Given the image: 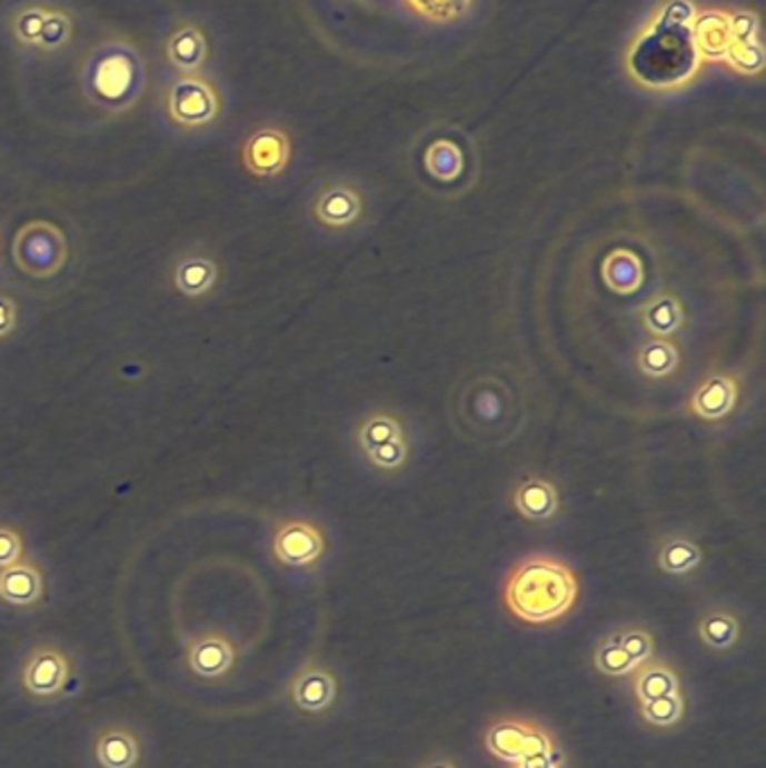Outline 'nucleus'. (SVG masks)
<instances>
[{"mask_svg": "<svg viewBox=\"0 0 766 768\" xmlns=\"http://www.w3.org/2000/svg\"><path fill=\"white\" fill-rule=\"evenodd\" d=\"M452 422L461 436L484 446H506L526 422L515 380L486 371L464 380L452 396Z\"/></svg>", "mask_w": 766, "mask_h": 768, "instance_id": "1", "label": "nucleus"}, {"mask_svg": "<svg viewBox=\"0 0 766 768\" xmlns=\"http://www.w3.org/2000/svg\"><path fill=\"white\" fill-rule=\"evenodd\" d=\"M578 594L576 571L554 556H528L517 562L501 591L506 609L528 625L565 618L576 607Z\"/></svg>", "mask_w": 766, "mask_h": 768, "instance_id": "2", "label": "nucleus"}, {"mask_svg": "<svg viewBox=\"0 0 766 768\" xmlns=\"http://www.w3.org/2000/svg\"><path fill=\"white\" fill-rule=\"evenodd\" d=\"M83 672L74 651L57 640L30 645L17 664L14 686L19 695L34 706L50 708L74 697Z\"/></svg>", "mask_w": 766, "mask_h": 768, "instance_id": "3", "label": "nucleus"}, {"mask_svg": "<svg viewBox=\"0 0 766 768\" xmlns=\"http://www.w3.org/2000/svg\"><path fill=\"white\" fill-rule=\"evenodd\" d=\"M362 461L380 475H400L411 459V436L407 420L391 409L365 413L354 431Z\"/></svg>", "mask_w": 766, "mask_h": 768, "instance_id": "4", "label": "nucleus"}, {"mask_svg": "<svg viewBox=\"0 0 766 768\" xmlns=\"http://www.w3.org/2000/svg\"><path fill=\"white\" fill-rule=\"evenodd\" d=\"M92 768H147L149 739L140 726L127 719H106L88 739Z\"/></svg>", "mask_w": 766, "mask_h": 768, "instance_id": "5", "label": "nucleus"}, {"mask_svg": "<svg viewBox=\"0 0 766 768\" xmlns=\"http://www.w3.org/2000/svg\"><path fill=\"white\" fill-rule=\"evenodd\" d=\"M239 649L235 640L221 631H205L185 647L187 675L200 684H221L235 675Z\"/></svg>", "mask_w": 766, "mask_h": 768, "instance_id": "6", "label": "nucleus"}, {"mask_svg": "<svg viewBox=\"0 0 766 768\" xmlns=\"http://www.w3.org/2000/svg\"><path fill=\"white\" fill-rule=\"evenodd\" d=\"M14 257L19 268L30 277H52L66 263V239L61 230L50 223H30L17 235Z\"/></svg>", "mask_w": 766, "mask_h": 768, "instance_id": "7", "label": "nucleus"}, {"mask_svg": "<svg viewBox=\"0 0 766 768\" xmlns=\"http://www.w3.org/2000/svg\"><path fill=\"white\" fill-rule=\"evenodd\" d=\"M367 216V200L356 184L334 182L312 200L315 223L328 232H354Z\"/></svg>", "mask_w": 766, "mask_h": 768, "instance_id": "8", "label": "nucleus"}, {"mask_svg": "<svg viewBox=\"0 0 766 768\" xmlns=\"http://www.w3.org/2000/svg\"><path fill=\"white\" fill-rule=\"evenodd\" d=\"M486 748L510 764L519 759L556 748L551 735L541 726L526 719H501L486 732Z\"/></svg>", "mask_w": 766, "mask_h": 768, "instance_id": "9", "label": "nucleus"}, {"mask_svg": "<svg viewBox=\"0 0 766 768\" xmlns=\"http://www.w3.org/2000/svg\"><path fill=\"white\" fill-rule=\"evenodd\" d=\"M169 118L182 129H198L216 120L218 97L213 88L196 77H182L169 88Z\"/></svg>", "mask_w": 766, "mask_h": 768, "instance_id": "10", "label": "nucleus"}, {"mask_svg": "<svg viewBox=\"0 0 766 768\" xmlns=\"http://www.w3.org/2000/svg\"><path fill=\"white\" fill-rule=\"evenodd\" d=\"M326 548L321 530L301 519L286 521L277 528L272 539V553L283 567L301 569L315 565Z\"/></svg>", "mask_w": 766, "mask_h": 768, "instance_id": "11", "label": "nucleus"}, {"mask_svg": "<svg viewBox=\"0 0 766 768\" xmlns=\"http://www.w3.org/2000/svg\"><path fill=\"white\" fill-rule=\"evenodd\" d=\"M336 677L321 666L301 668L288 684L290 704L306 715H319L336 701Z\"/></svg>", "mask_w": 766, "mask_h": 768, "instance_id": "12", "label": "nucleus"}, {"mask_svg": "<svg viewBox=\"0 0 766 768\" xmlns=\"http://www.w3.org/2000/svg\"><path fill=\"white\" fill-rule=\"evenodd\" d=\"M290 160L288 136L279 129H261L243 147V164L259 178L279 176Z\"/></svg>", "mask_w": 766, "mask_h": 768, "instance_id": "13", "label": "nucleus"}, {"mask_svg": "<svg viewBox=\"0 0 766 768\" xmlns=\"http://www.w3.org/2000/svg\"><path fill=\"white\" fill-rule=\"evenodd\" d=\"M638 323L643 331L651 338H659V340H670L673 336H677L684 323H686V310L682 299L670 292V290H661V292H654L649 299H645L638 306Z\"/></svg>", "mask_w": 766, "mask_h": 768, "instance_id": "14", "label": "nucleus"}, {"mask_svg": "<svg viewBox=\"0 0 766 768\" xmlns=\"http://www.w3.org/2000/svg\"><path fill=\"white\" fill-rule=\"evenodd\" d=\"M739 398L737 380L730 373H713L690 398V411L704 422H717L733 413Z\"/></svg>", "mask_w": 766, "mask_h": 768, "instance_id": "15", "label": "nucleus"}, {"mask_svg": "<svg viewBox=\"0 0 766 768\" xmlns=\"http://www.w3.org/2000/svg\"><path fill=\"white\" fill-rule=\"evenodd\" d=\"M46 582L41 571L30 562H14L0 569V602L17 609L37 607L43 600Z\"/></svg>", "mask_w": 766, "mask_h": 768, "instance_id": "16", "label": "nucleus"}, {"mask_svg": "<svg viewBox=\"0 0 766 768\" xmlns=\"http://www.w3.org/2000/svg\"><path fill=\"white\" fill-rule=\"evenodd\" d=\"M513 506L528 521H549L560 510V495L551 481L528 477L515 488Z\"/></svg>", "mask_w": 766, "mask_h": 768, "instance_id": "17", "label": "nucleus"}, {"mask_svg": "<svg viewBox=\"0 0 766 768\" xmlns=\"http://www.w3.org/2000/svg\"><path fill=\"white\" fill-rule=\"evenodd\" d=\"M690 34L697 54L706 59H726L735 43L730 17L722 12H706L697 17Z\"/></svg>", "mask_w": 766, "mask_h": 768, "instance_id": "18", "label": "nucleus"}, {"mask_svg": "<svg viewBox=\"0 0 766 768\" xmlns=\"http://www.w3.org/2000/svg\"><path fill=\"white\" fill-rule=\"evenodd\" d=\"M603 279L614 295H634L643 288L645 266L636 252L616 248L603 261Z\"/></svg>", "mask_w": 766, "mask_h": 768, "instance_id": "19", "label": "nucleus"}, {"mask_svg": "<svg viewBox=\"0 0 766 768\" xmlns=\"http://www.w3.org/2000/svg\"><path fill=\"white\" fill-rule=\"evenodd\" d=\"M634 695L636 701H649V699H661V697H675L682 695V684L675 672L664 661H645L638 666L634 672Z\"/></svg>", "mask_w": 766, "mask_h": 768, "instance_id": "20", "label": "nucleus"}, {"mask_svg": "<svg viewBox=\"0 0 766 768\" xmlns=\"http://www.w3.org/2000/svg\"><path fill=\"white\" fill-rule=\"evenodd\" d=\"M167 59L173 68L191 74L202 68L207 59V41L205 34L193 26H182L171 32L167 41Z\"/></svg>", "mask_w": 766, "mask_h": 768, "instance_id": "21", "label": "nucleus"}, {"mask_svg": "<svg viewBox=\"0 0 766 768\" xmlns=\"http://www.w3.org/2000/svg\"><path fill=\"white\" fill-rule=\"evenodd\" d=\"M682 365L679 347L673 340L651 338L636 353V367L647 380H666Z\"/></svg>", "mask_w": 766, "mask_h": 768, "instance_id": "22", "label": "nucleus"}, {"mask_svg": "<svg viewBox=\"0 0 766 768\" xmlns=\"http://www.w3.org/2000/svg\"><path fill=\"white\" fill-rule=\"evenodd\" d=\"M656 565L668 576H688L702 565V548L688 537H668L659 546Z\"/></svg>", "mask_w": 766, "mask_h": 768, "instance_id": "23", "label": "nucleus"}, {"mask_svg": "<svg viewBox=\"0 0 766 768\" xmlns=\"http://www.w3.org/2000/svg\"><path fill=\"white\" fill-rule=\"evenodd\" d=\"M425 169L439 182H455L466 171V158L457 142L436 140L425 151Z\"/></svg>", "mask_w": 766, "mask_h": 768, "instance_id": "24", "label": "nucleus"}, {"mask_svg": "<svg viewBox=\"0 0 766 768\" xmlns=\"http://www.w3.org/2000/svg\"><path fill=\"white\" fill-rule=\"evenodd\" d=\"M739 631H742L739 620L728 609H713L697 625V634L702 642L715 651L730 649L739 640Z\"/></svg>", "mask_w": 766, "mask_h": 768, "instance_id": "25", "label": "nucleus"}, {"mask_svg": "<svg viewBox=\"0 0 766 768\" xmlns=\"http://www.w3.org/2000/svg\"><path fill=\"white\" fill-rule=\"evenodd\" d=\"M216 281V266L202 257H189L176 268V286L187 297L205 295Z\"/></svg>", "mask_w": 766, "mask_h": 768, "instance_id": "26", "label": "nucleus"}, {"mask_svg": "<svg viewBox=\"0 0 766 768\" xmlns=\"http://www.w3.org/2000/svg\"><path fill=\"white\" fill-rule=\"evenodd\" d=\"M684 712H686L684 695L649 699V701L638 704L640 719L651 728H673L684 719Z\"/></svg>", "mask_w": 766, "mask_h": 768, "instance_id": "27", "label": "nucleus"}, {"mask_svg": "<svg viewBox=\"0 0 766 768\" xmlns=\"http://www.w3.org/2000/svg\"><path fill=\"white\" fill-rule=\"evenodd\" d=\"M594 666L605 677H625V675H631L636 670V666L631 664V658L627 656V651L618 642V634L609 636L607 640H603L598 645L596 656H594Z\"/></svg>", "mask_w": 766, "mask_h": 768, "instance_id": "28", "label": "nucleus"}, {"mask_svg": "<svg viewBox=\"0 0 766 768\" xmlns=\"http://www.w3.org/2000/svg\"><path fill=\"white\" fill-rule=\"evenodd\" d=\"M72 37V21L66 12L61 10H52L48 8L46 21H43V30H41V41H39V50L43 52H57L61 50Z\"/></svg>", "mask_w": 766, "mask_h": 768, "instance_id": "29", "label": "nucleus"}, {"mask_svg": "<svg viewBox=\"0 0 766 768\" xmlns=\"http://www.w3.org/2000/svg\"><path fill=\"white\" fill-rule=\"evenodd\" d=\"M48 8L41 6H32L21 10L14 21H12V32L17 37V41L26 48H39L41 41V30H43V21H46Z\"/></svg>", "mask_w": 766, "mask_h": 768, "instance_id": "30", "label": "nucleus"}, {"mask_svg": "<svg viewBox=\"0 0 766 768\" xmlns=\"http://www.w3.org/2000/svg\"><path fill=\"white\" fill-rule=\"evenodd\" d=\"M407 3L429 21H455L466 14L472 0H407Z\"/></svg>", "mask_w": 766, "mask_h": 768, "instance_id": "31", "label": "nucleus"}, {"mask_svg": "<svg viewBox=\"0 0 766 768\" xmlns=\"http://www.w3.org/2000/svg\"><path fill=\"white\" fill-rule=\"evenodd\" d=\"M618 642L620 647L627 651V656L631 658V664L638 668L645 661H649L651 654H654V638L647 629L640 627H631L618 634Z\"/></svg>", "mask_w": 766, "mask_h": 768, "instance_id": "32", "label": "nucleus"}, {"mask_svg": "<svg viewBox=\"0 0 766 768\" xmlns=\"http://www.w3.org/2000/svg\"><path fill=\"white\" fill-rule=\"evenodd\" d=\"M730 66H735L739 72H757L764 66V54L757 41L750 43H733L728 57Z\"/></svg>", "mask_w": 766, "mask_h": 768, "instance_id": "33", "label": "nucleus"}, {"mask_svg": "<svg viewBox=\"0 0 766 768\" xmlns=\"http://www.w3.org/2000/svg\"><path fill=\"white\" fill-rule=\"evenodd\" d=\"M23 558V541L12 528L0 526V569H6Z\"/></svg>", "mask_w": 766, "mask_h": 768, "instance_id": "34", "label": "nucleus"}, {"mask_svg": "<svg viewBox=\"0 0 766 768\" xmlns=\"http://www.w3.org/2000/svg\"><path fill=\"white\" fill-rule=\"evenodd\" d=\"M515 768H563V755L551 748L544 752H533L515 764Z\"/></svg>", "mask_w": 766, "mask_h": 768, "instance_id": "35", "label": "nucleus"}, {"mask_svg": "<svg viewBox=\"0 0 766 768\" xmlns=\"http://www.w3.org/2000/svg\"><path fill=\"white\" fill-rule=\"evenodd\" d=\"M17 323V308L10 297H0V338H6L12 333V328Z\"/></svg>", "mask_w": 766, "mask_h": 768, "instance_id": "36", "label": "nucleus"}, {"mask_svg": "<svg viewBox=\"0 0 766 768\" xmlns=\"http://www.w3.org/2000/svg\"><path fill=\"white\" fill-rule=\"evenodd\" d=\"M425 768H457L450 759H439V761H431V764H427Z\"/></svg>", "mask_w": 766, "mask_h": 768, "instance_id": "37", "label": "nucleus"}]
</instances>
